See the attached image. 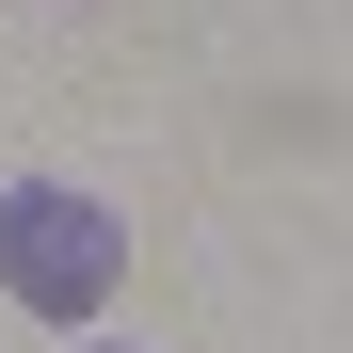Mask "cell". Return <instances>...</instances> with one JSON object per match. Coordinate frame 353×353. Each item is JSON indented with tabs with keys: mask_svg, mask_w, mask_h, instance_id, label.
Listing matches in <instances>:
<instances>
[{
	"mask_svg": "<svg viewBox=\"0 0 353 353\" xmlns=\"http://www.w3.org/2000/svg\"><path fill=\"white\" fill-rule=\"evenodd\" d=\"M0 289H17L32 321H97L112 289H129V225L97 193H65V176H17V193H0Z\"/></svg>",
	"mask_w": 353,
	"mask_h": 353,
	"instance_id": "1",
	"label": "cell"
}]
</instances>
